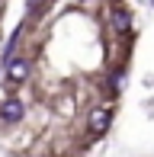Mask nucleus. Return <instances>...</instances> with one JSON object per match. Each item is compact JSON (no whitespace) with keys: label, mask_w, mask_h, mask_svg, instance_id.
I'll return each mask as SVG.
<instances>
[{"label":"nucleus","mask_w":154,"mask_h":157,"mask_svg":"<svg viewBox=\"0 0 154 157\" xmlns=\"http://www.w3.org/2000/svg\"><path fill=\"white\" fill-rule=\"evenodd\" d=\"M23 112H26V106L19 103V99H6V103L0 106V119H3V122H19Z\"/></svg>","instance_id":"nucleus-1"},{"label":"nucleus","mask_w":154,"mask_h":157,"mask_svg":"<svg viewBox=\"0 0 154 157\" xmlns=\"http://www.w3.org/2000/svg\"><path fill=\"white\" fill-rule=\"evenodd\" d=\"M90 128H93L96 135L106 132V128H109V112H106V109H96L93 116H90Z\"/></svg>","instance_id":"nucleus-2"},{"label":"nucleus","mask_w":154,"mask_h":157,"mask_svg":"<svg viewBox=\"0 0 154 157\" xmlns=\"http://www.w3.org/2000/svg\"><path fill=\"white\" fill-rule=\"evenodd\" d=\"M113 26H116L119 32H125L132 26V13L129 10H113Z\"/></svg>","instance_id":"nucleus-3"},{"label":"nucleus","mask_w":154,"mask_h":157,"mask_svg":"<svg viewBox=\"0 0 154 157\" xmlns=\"http://www.w3.org/2000/svg\"><path fill=\"white\" fill-rule=\"evenodd\" d=\"M26 74H29V64L26 61H13L10 64V77L13 80H26Z\"/></svg>","instance_id":"nucleus-4"}]
</instances>
